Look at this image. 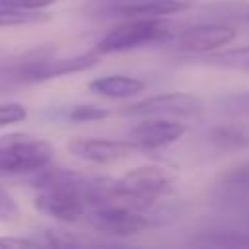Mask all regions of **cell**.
<instances>
[{"label": "cell", "mask_w": 249, "mask_h": 249, "mask_svg": "<svg viewBox=\"0 0 249 249\" xmlns=\"http://www.w3.org/2000/svg\"><path fill=\"white\" fill-rule=\"evenodd\" d=\"M109 111L97 105H74L66 113V117L72 121H97V119H105Z\"/></svg>", "instance_id": "cell-18"}, {"label": "cell", "mask_w": 249, "mask_h": 249, "mask_svg": "<svg viewBox=\"0 0 249 249\" xmlns=\"http://www.w3.org/2000/svg\"><path fill=\"white\" fill-rule=\"evenodd\" d=\"M27 117V111L19 103H0V128L19 123Z\"/></svg>", "instance_id": "cell-19"}, {"label": "cell", "mask_w": 249, "mask_h": 249, "mask_svg": "<svg viewBox=\"0 0 249 249\" xmlns=\"http://www.w3.org/2000/svg\"><path fill=\"white\" fill-rule=\"evenodd\" d=\"M58 0H0L2 8H14V10H23V12H41Z\"/></svg>", "instance_id": "cell-20"}, {"label": "cell", "mask_w": 249, "mask_h": 249, "mask_svg": "<svg viewBox=\"0 0 249 249\" xmlns=\"http://www.w3.org/2000/svg\"><path fill=\"white\" fill-rule=\"evenodd\" d=\"M16 212H18V208H16L14 200L10 198V195H6L4 191H0V216L10 220V216H14Z\"/></svg>", "instance_id": "cell-22"}, {"label": "cell", "mask_w": 249, "mask_h": 249, "mask_svg": "<svg viewBox=\"0 0 249 249\" xmlns=\"http://www.w3.org/2000/svg\"><path fill=\"white\" fill-rule=\"evenodd\" d=\"M220 183L226 193L249 195V161H241L224 169Z\"/></svg>", "instance_id": "cell-15"}, {"label": "cell", "mask_w": 249, "mask_h": 249, "mask_svg": "<svg viewBox=\"0 0 249 249\" xmlns=\"http://www.w3.org/2000/svg\"><path fill=\"white\" fill-rule=\"evenodd\" d=\"M169 35V25L163 18H126L124 23L107 31L95 45V53L113 54L138 49L161 41Z\"/></svg>", "instance_id": "cell-2"}, {"label": "cell", "mask_w": 249, "mask_h": 249, "mask_svg": "<svg viewBox=\"0 0 249 249\" xmlns=\"http://www.w3.org/2000/svg\"><path fill=\"white\" fill-rule=\"evenodd\" d=\"M68 150L89 163L97 165H109L126 160L136 146L130 140H111V138H99V136H76L68 142Z\"/></svg>", "instance_id": "cell-6"}, {"label": "cell", "mask_w": 249, "mask_h": 249, "mask_svg": "<svg viewBox=\"0 0 249 249\" xmlns=\"http://www.w3.org/2000/svg\"><path fill=\"white\" fill-rule=\"evenodd\" d=\"M220 113L230 117H249V91L224 95L216 101Z\"/></svg>", "instance_id": "cell-17"}, {"label": "cell", "mask_w": 249, "mask_h": 249, "mask_svg": "<svg viewBox=\"0 0 249 249\" xmlns=\"http://www.w3.org/2000/svg\"><path fill=\"white\" fill-rule=\"evenodd\" d=\"M208 142L220 152H233L249 146V132L241 126L220 124L208 132Z\"/></svg>", "instance_id": "cell-13"}, {"label": "cell", "mask_w": 249, "mask_h": 249, "mask_svg": "<svg viewBox=\"0 0 249 249\" xmlns=\"http://www.w3.org/2000/svg\"><path fill=\"white\" fill-rule=\"evenodd\" d=\"M196 245H216V247H249V231L233 228V226H220L206 231H198L193 237Z\"/></svg>", "instance_id": "cell-12"}, {"label": "cell", "mask_w": 249, "mask_h": 249, "mask_svg": "<svg viewBox=\"0 0 249 249\" xmlns=\"http://www.w3.org/2000/svg\"><path fill=\"white\" fill-rule=\"evenodd\" d=\"M193 4L195 0H117L109 10L123 18H163L185 12Z\"/></svg>", "instance_id": "cell-9"}, {"label": "cell", "mask_w": 249, "mask_h": 249, "mask_svg": "<svg viewBox=\"0 0 249 249\" xmlns=\"http://www.w3.org/2000/svg\"><path fill=\"white\" fill-rule=\"evenodd\" d=\"M144 88L146 84L142 80L126 74H107L89 82V91L107 99H128L138 95Z\"/></svg>", "instance_id": "cell-11"}, {"label": "cell", "mask_w": 249, "mask_h": 249, "mask_svg": "<svg viewBox=\"0 0 249 249\" xmlns=\"http://www.w3.org/2000/svg\"><path fill=\"white\" fill-rule=\"evenodd\" d=\"M173 177L161 165H140L126 171L115 181L101 183V195L132 202H154L160 196L171 193Z\"/></svg>", "instance_id": "cell-1"}, {"label": "cell", "mask_w": 249, "mask_h": 249, "mask_svg": "<svg viewBox=\"0 0 249 249\" xmlns=\"http://www.w3.org/2000/svg\"><path fill=\"white\" fill-rule=\"evenodd\" d=\"M202 111V101L187 91H167L144 97L123 109V115L134 119L148 117H167V119H189Z\"/></svg>", "instance_id": "cell-4"}, {"label": "cell", "mask_w": 249, "mask_h": 249, "mask_svg": "<svg viewBox=\"0 0 249 249\" xmlns=\"http://www.w3.org/2000/svg\"><path fill=\"white\" fill-rule=\"evenodd\" d=\"M99 58V53H86V54H76L72 58H60V60H47V62H33L25 68L27 80H49L64 74H74L82 72L89 66H93Z\"/></svg>", "instance_id": "cell-10"}, {"label": "cell", "mask_w": 249, "mask_h": 249, "mask_svg": "<svg viewBox=\"0 0 249 249\" xmlns=\"http://www.w3.org/2000/svg\"><path fill=\"white\" fill-rule=\"evenodd\" d=\"M47 19H49V16L41 14V12H23V10L0 6V27L29 25V23H39V21H47Z\"/></svg>", "instance_id": "cell-16"}, {"label": "cell", "mask_w": 249, "mask_h": 249, "mask_svg": "<svg viewBox=\"0 0 249 249\" xmlns=\"http://www.w3.org/2000/svg\"><path fill=\"white\" fill-rule=\"evenodd\" d=\"M49 237V245H76V239L66 233V231H58V230H47L45 233Z\"/></svg>", "instance_id": "cell-21"}, {"label": "cell", "mask_w": 249, "mask_h": 249, "mask_svg": "<svg viewBox=\"0 0 249 249\" xmlns=\"http://www.w3.org/2000/svg\"><path fill=\"white\" fill-rule=\"evenodd\" d=\"M187 132V126L175 119L167 117H148L138 123L128 132V140L136 146V150H160L165 148Z\"/></svg>", "instance_id": "cell-7"}, {"label": "cell", "mask_w": 249, "mask_h": 249, "mask_svg": "<svg viewBox=\"0 0 249 249\" xmlns=\"http://www.w3.org/2000/svg\"><path fill=\"white\" fill-rule=\"evenodd\" d=\"M37 241L31 239H19V237H0V247H12V249H19V247H35Z\"/></svg>", "instance_id": "cell-23"}, {"label": "cell", "mask_w": 249, "mask_h": 249, "mask_svg": "<svg viewBox=\"0 0 249 249\" xmlns=\"http://www.w3.org/2000/svg\"><path fill=\"white\" fill-rule=\"evenodd\" d=\"M202 62L226 70H237V72H249V47H235L226 49L218 53H204L200 58Z\"/></svg>", "instance_id": "cell-14"}, {"label": "cell", "mask_w": 249, "mask_h": 249, "mask_svg": "<svg viewBox=\"0 0 249 249\" xmlns=\"http://www.w3.org/2000/svg\"><path fill=\"white\" fill-rule=\"evenodd\" d=\"M235 29L226 23H198L181 31L175 39L179 51L187 53H210L218 47H226L235 39Z\"/></svg>", "instance_id": "cell-8"}, {"label": "cell", "mask_w": 249, "mask_h": 249, "mask_svg": "<svg viewBox=\"0 0 249 249\" xmlns=\"http://www.w3.org/2000/svg\"><path fill=\"white\" fill-rule=\"evenodd\" d=\"M88 222L107 235H134L154 228V218L123 204H99L88 212Z\"/></svg>", "instance_id": "cell-5"}, {"label": "cell", "mask_w": 249, "mask_h": 249, "mask_svg": "<svg viewBox=\"0 0 249 249\" xmlns=\"http://www.w3.org/2000/svg\"><path fill=\"white\" fill-rule=\"evenodd\" d=\"M53 160V148L41 138H8L0 144V171L4 173H37Z\"/></svg>", "instance_id": "cell-3"}]
</instances>
